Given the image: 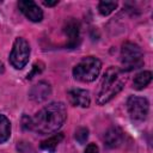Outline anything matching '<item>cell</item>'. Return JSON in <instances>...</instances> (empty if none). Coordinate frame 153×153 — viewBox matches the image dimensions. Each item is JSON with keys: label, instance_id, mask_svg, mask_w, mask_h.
Listing matches in <instances>:
<instances>
[{"label": "cell", "instance_id": "7a4b0ae2", "mask_svg": "<svg viewBox=\"0 0 153 153\" xmlns=\"http://www.w3.org/2000/svg\"><path fill=\"white\" fill-rule=\"evenodd\" d=\"M124 84L126 79L121 78V69H118L117 67H109L100 84V90L96 99L97 104L104 105L105 103L110 102L117 93L122 91Z\"/></svg>", "mask_w": 153, "mask_h": 153}, {"label": "cell", "instance_id": "ac0fdd59", "mask_svg": "<svg viewBox=\"0 0 153 153\" xmlns=\"http://www.w3.org/2000/svg\"><path fill=\"white\" fill-rule=\"evenodd\" d=\"M42 2H43L44 6L50 7V6H55V5H57V4H59V0H54V1H47V0H43Z\"/></svg>", "mask_w": 153, "mask_h": 153}, {"label": "cell", "instance_id": "2e32d148", "mask_svg": "<svg viewBox=\"0 0 153 153\" xmlns=\"http://www.w3.org/2000/svg\"><path fill=\"white\" fill-rule=\"evenodd\" d=\"M75 140L79 142V143H85L86 140L88 139V129L85 128V127H80L79 129H76L75 131V135H74Z\"/></svg>", "mask_w": 153, "mask_h": 153}, {"label": "cell", "instance_id": "7c38bea8", "mask_svg": "<svg viewBox=\"0 0 153 153\" xmlns=\"http://www.w3.org/2000/svg\"><path fill=\"white\" fill-rule=\"evenodd\" d=\"M152 80V73L149 71H142L140 73H137L134 78L133 81V87L135 90H143Z\"/></svg>", "mask_w": 153, "mask_h": 153}, {"label": "cell", "instance_id": "30bf717a", "mask_svg": "<svg viewBox=\"0 0 153 153\" xmlns=\"http://www.w3.org/2000/svg\"><path fill=\"white\" fill-rule=\"evenodd\" d=\"M51 94V87L47 81H39L36 85H33L29 92V97L31 100L41 103L45 100Z\"/></svg>", "mask_w": 153, "mask_h": 153}, {"label": "cell", "instance_id": "8fae6325", "mask_svg": "<svg viewBox=\"0 0 153 153\" xmlns=\"http://www.w3.org/2000/svg\"><path fill=\"white\" fill-rule=\"evenodd\" d=\"M103 140L108 148H116L123 142V131L118 127H111L105 131Z\"/></svg>", "mask_w": 153, "mask_h": 153}, {"label": "cell", "instance_id": "3957f363", "mask_svg": "<svg viewBox=\"0 0 153 153\" xmlns=\"http://www.w3.org/2000/svg\"><path fill=\"white\" fill-rule=\"evenodd\" d=\"M102 69V62L96 56H86L73 68L74 79L81 82H91L97 79Z\"/></svg>", "mask_w": 153, "mask_h": 153}, {"label": "cell", "instance_id": "9a60e30c", "mask_svg": "<svg viewBox=\"0 0 153 153\" xmlns=\"http://www.w3.org/2000/svg\"><path fill=\"white\" fill-rule=\"evenodd\" d=\"M117 7L116 1H100L98 4V11L102 16H109Z\"/></svg>", "mask_w": 153, "mask_h": 153}, {"label": "cell", "instance_id": "5bb4252c", "mask_svg": "<svg viewBox=\"0 0 153 153\" xmlns=\"http://www.w3.org/2000/svg\"><path fill=\"white\" fill-rule=\"evenodd\" d=\"M11 136V122L10 120L0 114V143L6 142Z\"/></svg>", "mask_w": 153, "mask_h": 153}, {"label": "cell", "instance_id": "6da1fadb", "mask_svg": "<svg viewBox=\"0 0 153 153\" xmlns=\"http://www.w3.org/2000/svg\"><path fill=\"white\" fill-rule=\"evenodd\" d=\"M67 118V108L62 102H53L43 106L31 117V128L41 135L57 131Z\"/></svg>", "mask_w": 153, "mask_h": 153}, {"label": "cell", "instance_id": "5b68a950", "mask_svg": "<svg viewBox=\"0 0 153 153\" xmlns=\"http://www.w3.org/2000/svg\"><path fill=\"white\" fill-rule=\"evenodd\" d=\"M30 44L23 37H17L10 54V63L16 69H22L26 66L30 57Z\"/></svg>", "mask_w": 153, "mask_h": 153}, {"label": "cell", "instance_id": "277c9868", "mask_svg": "<svg viewBox=\"0 0 153 153\" xmlns=\"http://www.w3.org/2000/svg\"><path fill=\"white\" fill-rule=\"evenodd\" d=\"M120 61L122 66L121 71L123 72L134 71L143 65V53L136 43L124 42L121 48Z\"/></svg>", "mask_w": 153, "mask_h": 153}, {"label": "cell", "instance_id": "e0dca14e", "mask_svg": "<svg viewBox=\"0 0 153 153\" xmlns=\"http://www.w3.org/2000/svg\"><path fill=\"white\" fill-rule=\"evenodd\" d=\"M84 153H99V148L96 143H88L85 148Z\"/></svg>", "mask_w": 153, "mask_h": 153}, {"label": "cell", "instance_id": "ba28073f", "mask_svg": "<svg viewBox=\"0 0 153 153\" xmlns=\"http://www.w3.org/2000/svg\"><path fill=\"white\" fill-rule=\"evenodd\" d=\"M63 32L67 37V47L74 48L80 41V24L76 19L69 18L63 25Z\"/></svg>", "mask_w": 153, "mask_h": 153}, {"label": "cell", "instance_id": "8992f818", "mask_svg": "<svg viewBox=\"0 0 153 153\" xmlns=\"http://www.w3.org/2000/svg\"><path fill=\"white\" fill-rule=\"evenodd\" d=\"M127 109L130 118L135 122H142L146 120L149 110V103L145 97L130 96L127 100Z\"/></svg>", "mask_w": 153, "mask_h": 153}, {"label": "cell", "instance_id": "52a82bcc", "mask_svg": "<svg viewBox=\"0 0 153 153\" xmlns=\"http://www.w3.org/2000/svg\"><path fill=\"white\" fill-rule=\"evenodd\" d=\"M19 11L31 22L39 23L43 19V11L32 0H20L18 2Z\"/></svg>", "mask_w": 153, "mask_h": 153}, {"label": "cell", "instance_id": "9c48e42d", "mask_svg": "<svg viewBox=\"0 0 153 153\" xmlns=\"http://www.w3.org/2000/svg\"><path fill=\"white\" fill-rule=\"evenodd\" d=\"M68 98L72 105L80 108H88L91 103L90 92L84 88H72L68 92Z\"/></svg>", "mask_w": 153, "mask_h": 153}, {"label": "cell", "instance_id": "4fadbf2b", "mask_svg": "<svg viewBox=\"0 0 153 153\" xmlns=\"http://www.w3.org/2000/svg\"><path fill=\"white\" fill-rule=\"evenodd\" d=\"M62 140H63V134H61V133L55 134L54 136H51V137H49V139L42 141L41 148L44 149V151H47V152H49V153H54V152L56 151L59 143H60Z\"/></svg>", "mask_w": 153, "mask_h": 153}]
</instances>
